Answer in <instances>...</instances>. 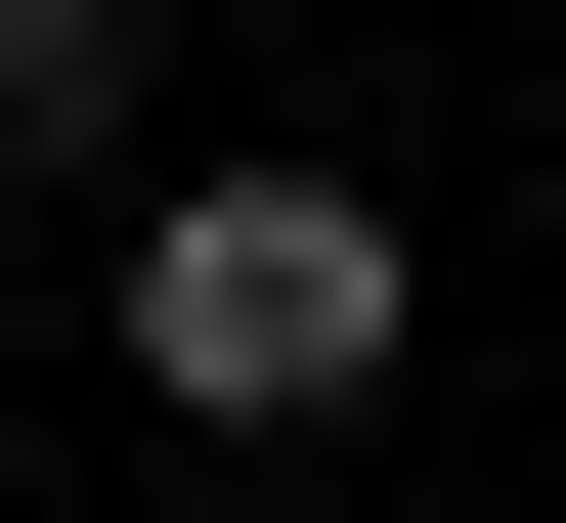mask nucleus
Masks as SVG:
<instances>
[{"instance_id":"obj_1","label":"nucleus","mask_w":566,"mask_h":523,"mask_svg":"<svg viewBox=\"0 0 566 523\" xmlns=\"http://www.w3.org/2000/svg\"><path fill=\"white\" fill-rule=\"evenodd\" d=\"M392 349H436V262L349 219V175H175V219H132V393H175V437H349Z\"/></svg>"},{"instance_id":"obj_2","label":"nucleus","mask_w":566,"mask_h":523,"mask_svg":"<svg viewBox=\"0 0 566 523\" xmlns=\"http://www.w3.org/2000/svg\"><path fill=\"white\" fill-rule=\"evenodd\" d=\"M0 175H132V0H0Z\"/></svg>"}]
</instances>
